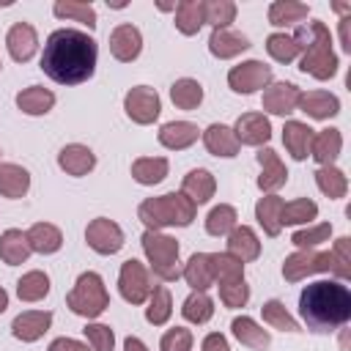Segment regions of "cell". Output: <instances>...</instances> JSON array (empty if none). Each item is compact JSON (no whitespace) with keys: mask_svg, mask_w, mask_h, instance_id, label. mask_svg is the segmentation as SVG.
Returning <instances> with one entry per match:
<instances>
[{"mask_svg":"<svg viewBox=\"0 0 351 351\" xmlns=\"http://www.w3.org/2000/svg\"><path fill=\"white\" fill-rule=\"evenodd\" d=\"M96 41L74 27L49 33L41 52V71L60 85H80L96 71Z\"/></svg>","mask_w":351,"mask_h":351,"instance_id":"1","label":"cell"},{"mask_svg":"<svg viewBox=\"0 0 351 351\" xmlns=\"http://www.w3.org/2000/svg\"><path fill=\"white\" fill-rule=\"evenodd\" d=\"M299 313L310 332H337L351 318V291L337 280L310 282L299 293Z\"/></svg>","mask_w":351,"mask_h":351,"instance_id":"2","label":"cell"},{"mask_svg":"<svg viewBox=\"0 0 351 351\" xmlns=\"http://www.w3.org/2000/svg\"><path fill=\"white\" fill-rule=\"evenodd\" d=\"M293 41L302 52V60H299V69L315 80H329L337 74V55L332 52V36H329V27L318 19L302 25L296 33H293Z\"/></svg>","mask_w":351,"mask_h":351,"instance_id":"3","label":"cell"},{"mask_svg":"<svg viewBox=\"0 0 351 351\" xmlns=\"http://www.w3.org/2000/svg\"><path fill=\"white\" fill-rule=\"evenodd\" d=\"M197 206L184 195V192H167L159 197H148L140 203L137 217L148 230H162V228H186L195 219Z\"/></svg>","mask_w":351,"mask_h":351,"instance_id":"4","label":"cell"},{"mask_svg":"<svg viewBox=\"0 0 351 351\" xmlns=\"http://www.w3.org/2000/svg\"><path fill=\"white\" fill-rule=\"evenodd\" d=\"M66 304L74 315H82V318H99L107 304H110V296H107V288H104V280L96 274V271H82L74 282V288L69 291L66 296Z\"/></svg>","mask_w":351,"mask_h":351,"instance_id":"5","label":"cell"},{"mask_svg":"<svg viewBox=\"0 0 351 351\" xmlns=\"http://www.w3.org/2000/svg\"><path fill=\"white\" fill-rule=\"evenodd\" d=\"M143 252L151 263V271L170 282L181 277V266H178V241L173 236H165L159 230H145L143 233Z\"/></svg>","mask_w":351,"mask_h":351,"instance_id":"6","label":"cell"},{"mask_svg":"<svg viewBox=\"0 0 351 351\" xmlns=\"http://www.w3.org/2000/svg\"><path fill=\"white\" fill-rule=\"evenodd\" d=\"M318 271H332V274H337L340 280H348V277H351L348 271H343V269L337 266V261H335L332 252L299 250V252L288 255L285 263H282V277H285L288 282H299V280H304L307 274H318Z\"/></svg>","mask_w":351,"mask_h":351,"instance_id":"7","label":"cell"},{"mask_svg":"<svg viewBox=\"0 0 351 351\" xmlns=\"http://www.w3.org/2000/svg\"><path fill=\"white\" fill-rule=\"evenodd\" d=\"M118 291H121V296H123L129 304H143V302H148V296H151V291H154L151 271H148L140 261H134V258L123 261L121 274H118Z\"/></svg>","mask_w":351,"mask_h":351,"instance_id":"8","label":"cell"},{"mask_svg":"<svg viewBox=\"0 0 351 351\" xmlns=\"http://www.w3.org/2000/svg\"><path fill=\"white\" fill-rule=\"evenodd\" d=\"M228 85L244 96L255 93L261 88H269L271 85V66H266L263 60H244L228 71Z\"/></svg>","mask_w":351,"mask_h":351,"instance_id":"9","label":"cell"},{"mask_svg":"<svg viewBox=\"0 0 351 351\" xmlns=\"http://www.w3.org/2000/svg\"><path fill=\"white\" fill-rule=\"evenodd\" d=\"M123 110L126 115L134 121V123H154L162 112V101H159V93L148 85H137L132 88L126 96H123Z\"/></svg>","mask_w":351,"mask_h":351,"instance_id":"10","label":"cell"},{"mask_svg":"<svg viewBox=\"0 0 351 351\" xmlns=\"http://www.w3.org/2000/svg\"><path fill=\"white\" fill-rule=\"evenodd\" d=\"M85 241H88V247H90L93 252H99V255H112V252H118V250L123 247V230H121L112 219L96 217V219L88 222V228H85Z\"/></svg>","mask_w":351,"mask_h":351,"instance_id":"11","label":"cell"},{"mask_svg":"<svg viewBox=\"0 0 351 351\" xmlns=\"http://www.w3.org/2000/svg\"><path fill=\"white\" fill-rule=\"evenodd\" d=\"M302 90L293 82H271L263 88V110L271 115H291L299 107Z\"/></svg>","mask_w":351,"mask_h":351,"instance_id":"12","label":"cell"},{"mask_svg":"<svg viewBox=\"0 0 351 351\" xmlns=\"http://www.w3.org/2000/svg\"><path fill=\"white\" fill-rule=\"evenodd\" d=\"M233 134H236L239 145H263L271 137V123L263 112H244V115H239Z\"/></svg>","mask_w":351,"mask_h":351,"instance_id":"13","label":"cell"},{"mask_svg":"<svg viewBox=\"0 0 351 351\" xmlns=\"http://www.w3.org/2000/svg\"><path fill=\"white\" fill-rule=\"evenodd\" d=\"M255 159H258V165H261L258 186H261L263 192H274V189H280V186L288 181V170H285V165H282V159H280L277 151L261 148V151L255 154Z\"/></svg>","mask_w":351,"mask_h":351,"instance_id":"14","label":"cell"},{"mask_svg":"<svg viewBox=\"0 0 351 351\" xmlns=\"http://www.w3.org/2000/svg\"><path fill=\"white\" fill-rule=\"evenodd\" d=\"M5 47H8V55H11L16 63H27V60L36 55V49H38V36H36L33 25L16 22V25L8 30V36H5Z\"/></svg>","mask_w":351,"mask_h":351,"instance_id":"15","label":"cell"},{"mask_svg":"<svg viewBox=\"0 0 351 351\" xmlns=\"http://www.w3.org/2000/svg\"><path fill=\"white\" fill-rule=\"evenodd\" d=\"M52 324V313L49 310H27V313H19L11 324V335L22 343H33L38 340Z\"/></svg>","mask_w":351,"mask_h":351,"instance_id":"16","label":"cell"},{"mask_svg":"<svg viewBox=\"0 0 351 351\" xmlns=\"http://www.w3.org/2000/svg\"><path fill=\"white\" fill-rule=\"evenodd\" d=\"M140 49H143V36L134 25H118L110 33V52H112L115 60L129 63L140 55Z\"/></svg>","mask_w":351,"mask_h":351,"instance_id":"17","label":"cell"},{"mask_svg":"<svg viewBox=\"0 0 351 351\" xmlns=\"http://www.w3.org/2000/svg\"><path fill=\"white\" fill-rule=\"evenodd\" d=\"M244 49H250V38L239 30H230V27H217L208 38V52L219 60H228V58H236L241 55Z\"/></svg>","mask_w":351,"mask_h":351,"instance_id":"18","label":"cell"},{"mask_svg":"<svg viewBox=\"0 0 351 351\" xmlns=\"http://www.w3.org/2000/svg\"><path fill=\"white\" fill-rule=\"evenodd\" d=\"M299 110L315 121H326L340 112V99L329 90H307L299 96Z\"/></svg>","mask_w":351,"mask_h":351,"instance_id":"19","label":"cell"},{"mask_svg":"<svg viewBox=\"0 0 351 351\" xmlns=\"http://www.w3.org/2000/svg\"><path fill=\"white\" fill-rule=\"evenodd\" d=\"M313 137H315V132L302 121H285V126H282V143H285L288 154L293 159H299V162L310 156Z\"/></svg>","mask_w":351,"mask_h":351,"instance_id":"20","label":"cell"},{"mask_svg":"<svg viewBox=\"0 0 351 351\" xmlns=\"http://www.w3.org/2000/svg\"><path fill=\"white\" fill-rule=\"evenodd\" d=\"M58 165H60V170H66L69 176H85V173H90V170L96 167V154H93L88 145L71 143V145L60 148Z\"/></svg>","mask_w":351,"mask_h":351,"instance_id":"21","label":"cell"},{"mask_svg":"<svg viewBox=\"0 0 351 351\" xmlns=\"http://www.w3.org/2000/svg\"><path fill=\"white\" fill-rule=\"evenodd\" d=\"M181 192H184L195 206H200V203H208V200L214 197V192H217V181H214V176H211L208 170L197 167V170H189V173L184 176V181H181Z\"/></svg>","mask_w":351,"mask_h":351,"instance_id":"22","label":"cell"},{"mask_svg":"<svg viewBox=\"0 0 351 351\" xmlns=\"http://www.w3.org/2000/svg\"><path fill=\"white\" fill-rule=\"evenodd\" d=\"M228 255L239 258L241 263L255 261V258L261 255V241H258L255 230L247 228V225H236V228L228 233Z\"/></svg>","mask_w":351,"mask_h":351,"instance_id":"23","label":"cell"},{"mask_svg":"<svg viewBox=\"0 0 351 351\" xmlns=\"http://www.w3.org/2000/svg\"><path fill=\"white\" fill-rule=\"evenodd\" d=\"M230 329H233L236 340H239L241 346L252 348V351H266V348H269V343H271L269 332H266L258 321H252L250 315H239V318H233Z\"/></svg>","mask_w":351,"mask_h":351,"instance_id":"24","label":"cell"},{"mask_svg":"<svg viewBox=\"0 0 351 351\" xmlns=\"http://www.w3.org/2000/svg\"><path fill=\"white\" fill-rule=\"evenodd\" d=\"M282 197L280 195H263L258 203H255V219H258V225L263 228V233L266 236H280V230H282V222H280V217H282Z\"/></svg>","mask_w":351,"mask_h":351,"instance_id":"25","label":"cell"},{"mask_svg":"<svg viewBox=\"0 0 351 351\" xmlns=\"http://www.w3.org/2000/svg\"><path fill=\"white\" fill-rule=\"evenodd\" d=\"M197 134L200 132H197L195 123H189V121H170V123H165L159 129V143L165 148H170V151H184V148H189L197 140Z\"/></svg>","mask_w":351,"mask_h":351,"instance_id":"26","label":"cell"},{"mask_svg":"<svg viewBox=\"0 0 351 351\" xmlns=\"http://www.w3.org/2000/svg\"><path fill=\"white\" fill-rule=\"evenodd\" d=\"M203 145L214 156H236L239 154V140H236L233 129L225 126V123H211L203 132Z\"/></svg>","mask_w":351,"mask_h":351,"instance_id":"27","label":"cell"},{"mask_svg":"<svg viewBox=\"0 0 351 351\" xmlns=\"http://www.w3.org/2000/svg\"><path fill=\"white\" fill-rule=\"evenodd\" d=\"M340 148H343V137H340V129H321L315 137H313V148H310V156L321 165V167H329L337 156H340Z\"/></svg>","mask_w":351,"mask_h":351,"instance_id":"28","label":"cell"},{"mask_svg":"<svg viewBox=\"0 0 351 351\" xmlns=\"http://www.w3.org/2000/svg\"><path fill=\"white\" fill-rule=\"evenodd\" d=\"M55 104V93L44 85H30L16 93V107L27 115H47Z\"/></svg>","mask_w":351,"mask_h":351,"instance_id":"29","label":"cell"},{"mask_svg":"<svg viewBox=\"0 0 351 351\" xmlns=\"http://www.w3.org/2000/svg\"><path fill=\"white\" fill-rule=\"evenodd\" d=\"M184 280L192 285V291H206L214 285V271H211V252H195L186 266H184Z\"/></svg>","mask_w":351,"mask_h":351,"instance_id":"30","label":"cell"},{"mask_svg":"<svg viewBox=\"0 0 351 351\" xmlns=\"http://www.w3.org/2000/svg\"><path fill=\"white\" fill-rule=\"evenodd\" d=\"M27 189H30V173H27L25 167L11 165V162L0 165V195H3V197L16 200V197H22Z\"/></svg>","mask_w":351,"mask_h":351,"instance_id":"31","label":"cell"},{"mask_svg":"<svg viewBox=\"0 0 351 351\" xmlns=\"http://www.w3.org/2000/svg\"><path fill=\"white\" fill-rule=\"evenodd\" d=\"M203 25H206L203 0H181V3H176V27L184 36H195Z\"/></svg>","mask_w":351,"mask_h":351,"instance_id":"32","label":"cell"},{"mask_svg":"<svg viewBox=\"0 0 351 351\" xmlns=\"http://www.w3.org/2000/svg\"><path fill=\"white\" fill-rule=\"evenodd\" d=\"M27 244L33 252H41V255H49V252H58L60 244H63V233L49 225V222H36L30 230H27Z\"/></svg>","mask_w":351,"mask_h":351,"instance_id":"33","label":"cell"},{"mask_svg":"<svg viewBox=\"0 0 351 351\" xmlns=\"http://www.w3.org/2000/svg\"><path fill=\"white\" fill-rule=\"evenodd\" d=\"M30 244H27V233L11 228L0 236V258L8 263V266H16V263H25L27 255H30Z\"/></svg>","mask_w":351,"mask_h":351,"instance_id":"34","label":"cell"},{"mask_svg":"<svg viewBox=\"0 0 351 351\" xmlns=\"http://www.w3.org/2000/svg\"><path fill=\"white\" fill-rule=\"evenodd\" d=\"M167 159L165 156H143L132 162V178L143 186H154L167 176Z\"/></svg>","mask_w":351,"mask_h":351,"instance_id":"35","label":"cell"},{"mask_svg":"<svg viewBox=\"0 0 351 351\" xmlns=\"http://www.w3.org/2000/svg\"><path fill=\"white\" fill-rule=\"evenodd\" d=\"M307 14H310V5H307V3H296V0H277V3L269 5V22H271L274 27L296 25V22H302Z\"/></svg>","mask_w":351,"mask_h":351,"instance_id":"36","label":"cell"},{"mask_svg":"<svg viewBox=\"0 0 351 351\" xmlns=\"http://www.w3.org/2000/svg\"><path fill=\"white\" fill-rule=\"evenodd\" d=\"M315 184H318V189H321L329 200L346 197V192H348V178H346V173L337 170L335 165L318 167V170H315Z\"/></svg>","mask_w":351,"mask_h":351,"instance_id":"37","label":"cell"},{"mask_svg":"<svg viewBox=\"0 0 351 351\" xmlns=\"http://www.w3.org/2000/svg\"><path fill=\"white\" fill-rule=\"evenodd\" d=\"M170 99L178 110H195L200 101H203V85L197 80H176L173 88H170Z\"/></svg>","mask_w":351,"mask_h":351,"instance_id":"38","label":"cell"},{"mask_svg":"<svg viewBox=\"0 0 351 351\" xmlns=\"http://www.w3.org/2000/svg\"><path fill=\"white\" fill-rule=\"evenodd\" d=\"M47 293H49V277L38 269L22 274L19 282H16V296L22 302H41Z\"/></svg>","mask_w":351,"mask_h":351,"instance_id":"39","label":"cell"},{"mask_svg":"<svg viewBox=\"0 0 351 351\" xmlns=\"http://www.w3.org/2000/svg\"><path fill=\"white\" fill-rule=\"evenodd\" d=\"M173 313V299L170 291L165 285H154L151 296H148V307H145V321L154 326H162Z\"/></svg>","mask_w":351,"mask_h":351,"instance_id":"40","label":"cell"},{"mask_svg":"<svg viewBox=\"0 0 351 351\" xmlns=\"http://www.w3.org/2000/svg\"><path fill=\"white\" fill-rule=\"evenodd\" d=\"M181 315L189 321V324H206L211 315H214V302L206 291H192L186 299H184V307H181Z\"/></svg>","mask_w":351,"mask_h":351,"instance_id":"41","label":"cell"},{"mask_svg":"<svg viewBox=\"0 0 351 351\" xmlns=\"http://www.w3.org/2000/svg\"><path fill=\"white\" fill-rule=\"evenodd\" d=\"M236 219H239L236 208L228 206V203H219V206H214V208L208 211V217H206V233H208V236H228V233L236 228Z\"/></svg>","mask_w":351,"mask_h":351,"instance_id":"42","label":"cell"},{"mask_svg":"<svg viewBox=\"0 0 351 351\" xmlns=\"http://www.w3.org/2000/svg\"><path fill=\"white\" fill-rule=\"evenodd\" d=\"M211 271H214V282H230V280H241L244 277V263L228 252H211Z\"/></svg>","mask_w":351,"mask_h":351,"instance_id":"43","label":"cell"},{"mask_svg":"<svg viewBox=\"0 0 351 351\" xmlns=\"http://www.w3.org/2000/svg\"><path fill=\"white\" fill-rule=\"evenodd\" d=\"M315 217H318V206L310 197H296V200H291V203L282 206L280 222L282 225H304V222H310Z\"/></svg>","mask_w":351,"mask_h":351,"instance_id":"44","label":"cell"},{"mask_svg":"<svg viewBox=\"0 0 351 351\" xmlns=\"http://www.w3.org/2000/svg\"><path fill=\"white\" fill-rule=\"evenodd\" d=\"M261 313H263V321H266L269 326H274V329H282V332H302L299 324H296V318L285 310V304H282L280 299H269V302L261 307Z\"/></svg>","mask_w":351,"mask_h":351,"instance_id":"45","label":"cell"},{"mask_svg":"<svg viewBox=\"0 0 351 351\" xmlns=\"http://www.w3.org/2000/svg\"><path fill=\"white\" fill-rule=\"evenodd\" d=\"M52 11H55V16H60V19H77V22H82V25H88V27H96V11H93L90 3L66 0V3H55Z\"/></svg>","mask_w":351,"mask_h":351,"instance_id":"46","label":"cell"},{"mask_svg":"<svg viewBox=\"0 0 351 351\" xmlns=\"http://www.w3.org/2000/svg\"><path fill=\"white\" fill-rule=\"evenodd\" d=\"M266 52L277 60V63H291L296 55H299V47L293 41V36L288 33H271L266 38Z\"/></svg>","mask_w":351,"mask_h":351,"instance_id":"47","label":"cell"},{"mask_svg":"<svg viewBox=\"0 0 351 351\" xmlns=\"http://www.w3.org/2000/svg\"><path fill=\"white\" fill-rule=\"evenodd\" d=\"M203 11H206V22L217 27H228L236 16V3L230 0H203Z\"/></svg>","mask_w":351,"mask_h":351,"instance_id":"48","label":"cell"},{"mask_svg":"<svg viewBox=\"0 0 351 351\" xmlns=\"http://www.w3.org/2000/svg\"><path fill=\"white\" fill-rule=\"evenodd\" d=\"M332 236V225L329 222H321V225H313V228H302L291 236V241L299 247V250H313L318 247L321 241H329Z\"/></svg>","mask_w":351,"mask_h":351,"instance_id":"49","label":"cell"},{"mask_svg":"<svg viewBox=\"0 0 351 351\" xmlns=\"http://www.w3.org/2000/svg\"><path fill=\"white\" fill-rule=\"evenodd\" d=\"M219 299L225 307H244L247 299H250V285L241 280H230V282H219Z\"/></svg>","mask_w":351,"mask_h":351,"instance_id":"50","label":"cell"},{"mask_svg":"<svg viewBox=\"0 0 351 351\" xmlns=\"http://www.w3.org/2000/svg\"><path fill=\"white\" fill-rule=\"evenodd\" d=\"M82 332H85V337H88V343H90L93 351H112L115 335H112L110 326H104V324H88Z\"/></svg>","mask_w":351,"mask_h":351,"instance_id":"51","label":"cell"},{"mask_svg":"<svg viewBox=\"0 0 351 351\" xmlns=\"http://www.w3.org/2000/svg\"><path fill=\"white\" fill-rule=\"evenodd\" d=\"M159 348H162V351H192V332L184 329V326L167 329V332L162 335Z\"/></svg>","mask_w":351,"mask_h":351,"instance_id":"52","label":"cell"},{"mask_svg":"<svg viewBox=\"0 0 351 351\" xmlns=\"http://www.w3.org/2000/svg\"><path fill=\"white\" fill-rule=\"evenodd\" d=\"M332 255H335L337 266H340L343 271H348V274H351V239H348V236H340V239L335 241Z\"/></svg>","mask_w":351,"mask_h":351,"instance_id":"53","label":"cell"},{"mask_svg":"<svg viewBox=\"0 0 351 351\" xmlns=\"http://www.w3.org/2000/svg\"><path fill=\"white\" fill-rule=\"evenodd\" d=\"M200 351H230V346H228L225 335H219V332H211V335H206V337H203V343H200Z\"/></svg>","mask_w":351,"mask_h":351,"instance_id":"54","label":"cell"},{"mask_svg":"<svg viewBox=\"0 0 351 351\" xmlns=\"http://www.w3.org/2000/svg\"><path fill=\"white\" fill-rule=\"evenodd\" d=\"M49 351H90L85 343L80 340H71V337H58L49 343Z\"/></svg>","mask_w":351,"mask_h":351,"instance_id":"55","label":"cell"},{"mask_svg":"<svg viewBox=\"0 0 351 351\" xmlns=\"http://www.w3.org/2000/svg\"><path fill=\"white\" fill-rule=\"evenodd\" d=\"M351 16H343L340 19V44H343V49L346 52H351Z\"/></svg>","mask_w":351,"mask_h":351,"instance_id":"56","label":"cell"},{"mask_svg":"<svg viewBox=\"0 0 351 351\" xmlns=\"http://www.w3.org/2000/svg\"><path fill=\"white\" fill-rule=\"evenodd\" d=\"M123 351H148V348H145V343H143V340H137V337H126Z\"/></svg>","mask_w":351,"mask_h":351,"instance_id":"57","label":"cell"},{"mask_svg":"<svg viewBox=\"0 0 351 351\" xmlns=\"http://www.w3.org/2000/svg\"><path fill=\"white\" fill-rule=\"evenodd\" d=\"M5 307H8V293H5V288L0 285V313H3Z\"/></svg>","mask_w":351,"mask_h":351,"instance_id":"58","label":"cell"},{"mask_svg":"<svg viewBox=\"0 0 351 351\" xmlns=\"http://www.w3.org/2000/svg\"><path fill=\"white\" fill-rule=\"evenodd\" d=\"M335 11H340V14H346V11H351V5H340V3H337V5H335Z\"/></svg>","mask_w":351,"mask_h":351,"instance_id":"59","label":"cell"},{"mask_svg":"<svg viewBox=\"0 0 351 351\" xmlns=\"http://www.w3.org/2000/svg\"><path fill=\"white\" fill-rule=\"evenodd\" d=\"M0 69H3V63H0Z\"/></svg>","mask_w":351,"mask_h":351,"instance_id":"60","label":"cell"}]
</instances>
